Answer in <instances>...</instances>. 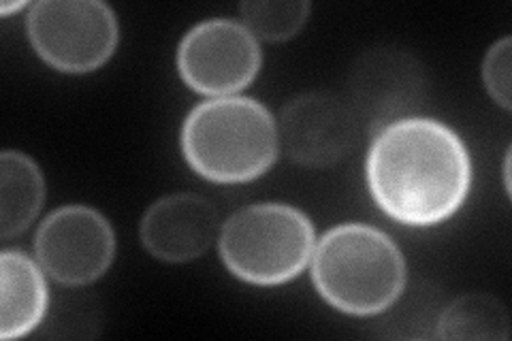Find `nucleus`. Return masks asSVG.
<instances>
[{
  "mask_svg": "<svg viewBox=\"0 0 512 341\" xmlns=\"http://www.w3.org/2000/svg\"><path fill=\"white\" fill-rule=\"evenodd\" d=\"M220 256L239 280L276 286L306 269L314 252V226L301 209L284 203H256L222 224Z\"/></svg>",
  "mask_w": 512,
  "mask_h": 341,
  "instance_id": "4",
  "label": "nucleus"
},
{
  "mask_svg": "<svg viewBox=\"0 0 512 341\" xmlns=\"http://www.w3.org/2000/svg\"><path fill=\"white\" fill-rule=\"evenodd\" d=\"M43 269L18 250L0 254V337L28 335L45 316L47 286Z\"/></svg>",
  "mask_w": 512,
  "mask_h": 341,
  "instance_id": "10",
  "label": "nucleus"
},
{
  "mask_svg": "<svg viewBox=\"0 0 512 341\" xmlns=\"http://www.w3.org/2000/svg\"><path fill=\"white\" fill-rule=\"evenodd\" d=\"M310 3L303 0H250L239 5L242 24L254 37L265 41H286L295 37L308 22Z\"/></svg>",
  "mask_w": 512,
  "mask_h": 341,
  "instance_id": "14",
  "label": "nucleus"
},
{
  "mask_svg": "<svg viewBox=\"0 0 512 341\" xmlns=\"http://www.w3.org/2000/svg\"><path fill=\"white\" fill-rule=\"evenodd\" d=\"M278 122L248 96L199 103L182 128L188 165L218 184H242L263 175L278 156Z\"/></svg>",
  "mask_w": 512,
  "mask_h": 341,
  "instance_id": "2",
  "label": "nucleus"
},
{
  "mask_svg": "<svg viewBox=\"0 0 512 341\" xmlns=\"http://www.w3.org/2000/svg\"><path fill=\"white\" fill-rule=\"evenodd\" d=\"M510 69H512V47L510 37L500 39L485 56L483 79L491 94V99L510 109Z\"/></svg>",
  "mask_w": 512,
  "mask_h": 341,
  "instance_id": "15",
  "label": "nucleus"
},
{
  "mask_svg": "<svg viewBox=\"0 0 512 341\" xmlns=\"http://www.w3.org/2000/svg\"><path fill=\"white\" fill-rule=\"evenodd\" d=\"M438 329L444 339H508L510 320L502 301L472 292L446 307Z\"/></svg>",
  "mask_w": 512,
  "mask_h": 341,
  "instance_id": "12",
  "label": "nucleus"
},
{
  "mask_svg": "<svg viewBox=\"0 0 512 341\" xmlns=\"http://www.w3.org/2000/svg\"><path fill=\"white\" fill-rule=\"evenodd\" d=\"M218 226V209L210 199L178 192L150 205L139 235L146 250L160 261L186 263L212 246Z\"/></svg>",
  "mask_w": 512,
  "mask_h": 341,
  "instance_id": "9",
  "label": "nucleus"
},
{
  "mask_svg": "<svg viewBox=\"0 0 512 341\" xmlns=\"http://www.w3.org/2000/svg\"><path fill=\"white\" fill-rule=\"evenodd\" d=\"M312 280L335 310L372 316L391 307L406 286V263L395 241L374 226L342 224L312 254Z\"/></svg>",
  "mask_w": 512,
  "mask_h": 341,
  "instance_id": "3",
  "label": "nucleus"
},
{
  "mask_svg": "<svg viewBox=\"0 0 512 341\" xmlns=\"http://www.w3.org/2000/svg\"><path fill=\"white\" fill-rule=\"evenodd\" d=\"M284 152L303 167H331L355 148L359 113L331 92H308L288 103L278 120Z\"/></svg>",
  "mask_w": 512,
  "mask_h": 341,
  "instance_id": "8",
  "label": "nucleus"
},
{
  "mask_svg": "<svg viewBox=\"0 0 512 341\" xmlns=\"http://www.w3.org/2000/svg\"><path fill=\"white\" fill-rule=\"evenodd\" d=\"M389 60L391 56H374V64L359 71L355 111L361 107L372 124H384V113L404 107L402 94L412 84L410 64L391 67Z\"/></svg>",
  "mask_w": 512,
  "mask_h": 341,
  "instance_id": "13",
  "label": "nucleus"
},
{
  "mask_svg": "<svg viewBox=\"0 0 512 341\" xmlns=\"http://www.w3.org/2000/svg\"><path fill=\"white\" fill-rule=\"evenodd\" d=\"M470 154L461 137L431 118H402L382 126L367 156V184L393 220L431 226L466 201Z\"/></svg>",
  "mask_w": 512,
  "mask_h": 341,
  "instance_id": "1",
  "label": "nucleus"
},
{
  "mask_svg": "<svg viewBox=\"0 0 512 341\" xmlns=\"http://www.w3.org/2000/svg\"><path fill=\"white\" fill-rule=\"evenodd\" d=\"M261 69V47L235 20L216 18L190 28L178 47V71L201 94L233 96Z\"/></svg>",
  "mask_w": 512,
  "mask_h": 341,
  "instance_id": "7",
  "label": "nucleus"
},
{
  "mask_svg": "<svg viewBox=\"0 0 512 341\" xmlns=\"http://www.w3.org/2000/svg\"><path fill=\"white\" fill-rule=\"evenodd\" d=\"M45 199V182L37 162L22 152L0 154V235L24 233Z\"/></svg>",
  "mask_w": 512,
  "mask_h": 341,
  "instance_id": "11",
  "label": "nucleus"
},
{
  "mask_svg": "<svg viewBox=\"0 0 512 341\" xmlns=\"http://www.w3.org/2000/svg\"><path fill=\"white\" fill-rule=\"evenodd\" d=\"M22 7H26V5H24V3H3V5H0V13H3L5 18H7L9 13H13V11H20Z\"/></svg>",
  "mask_w": 512,
  "mask_h": 341,
  "instance_id": "16",
  "label": "nucleus"
},
{
  "mask_svg": "<svg viewBox=\"0 0 512 341\" xmlns=\"http://www.w3.org/2000/svg\"><path fill=\"white\" fill-rule=\"evenodd\" d=\"M35 52L62 73H90L116 52V13L101 0H41L28 11Z\"/></svg>",
  "mask_w": 512,
  "mask_h": 341,
  "instance_id": "5",
  "label": "nucleus"
},
{
  "mask_svg": "<svg viewBox=\"0 0 512 341\" xmlns=\"http://www.w3.org/2000/svg\"><path fill=\"white\" fill-rule=\"evenodd\" d=\"M35 254L41 269L58 284L86 286L114 261L116 235L101 211L64 205L41 222Z\"/></svg>",
  "mask_w": 512,
  "mask_h": 341,
  "instance_id": "6",
  "label": "nucleus"
}]
</instances>
